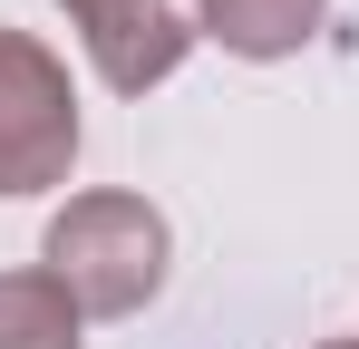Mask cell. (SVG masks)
Returning <instances> with one entry per match:
<instances>
[{"instance_id": "3957f363", "label": "cell", "mask_w": 359, "mask_h": 349, "mask_svg": "<svg viewBox=\"0 0 359 349\" xmlns=\"http://www.w3.org/2000/svg\"><path fill=\"white\" fill-rule=\"evenodd\" d=\"M88 39V68L117 88V97H146L184 68V49L204 39V10L194 0H59Z\"/></svg>"}, {"instance_id": "277c9868", "label": "cell", "mask_w": 359, "mask_h": 349, "mask_svg": "<svg viewBox=\"0 0 359 349\" xmlns=\"http://www.w3.org/2000/svg\"><path fill=\"white\" fill-rule=\"evenodd\" d=\"M194 10H204V39H224L233 58H292L330 20V0H194Z\"/></svg>"}, {"instance_id": "7a4b0ae2", "label": "cell", "mask_w": 359, "mask_h": 349, "mask_svg": "<svg viewBox=\"0 0 359 349\" xmlns=\"http://www.w3.org/2000/svg\"><path fill=\"white\" fill-rule=\"evenodd\" d=\"M78 165V97L68 68L29 29H0V194H49Z\"/></svg>"}, {"instance_id": "5b68a950", "label": "cell", "mask_w": 359, "mask_h": 349, "mask_svg": "<svg viewBox=\"0 0 359 349\" xmlns=\"http://www.w3.org/2000/svg\"><path fill=\"white\" fill-rule=\"evenodd\" d=\"M78 301L49 272H0V349H88L78 340Z\"/></svg>"}, {"instance_id": "8992f818", "label": "cell", "mask_w": 359, "mask_h": 349, "mask_svg": "<svg viewBox=\"0 0 359 349\" xmlns=\"http://www.w3.org/2000/svg\"><path fill=\"white\" fill-rule=\"evenodd\" d=\"M320 349H359V340H320Z\"/></svg>"}, {"instance_id": "6da1fadb", "label": "cell", "mask_w": 359, "mask_h": 349, "mask_svg": "<svg viewBox=\"0 0 359 349\" xmlns=\"http://www.w3.org/2000/svg\"><path fill=\"white\" fill-rule=\"evenodd\" d=\"M39 262L88 320H126L165 291V214L146 194H68Z\"/></svg>"}]
</instances>
